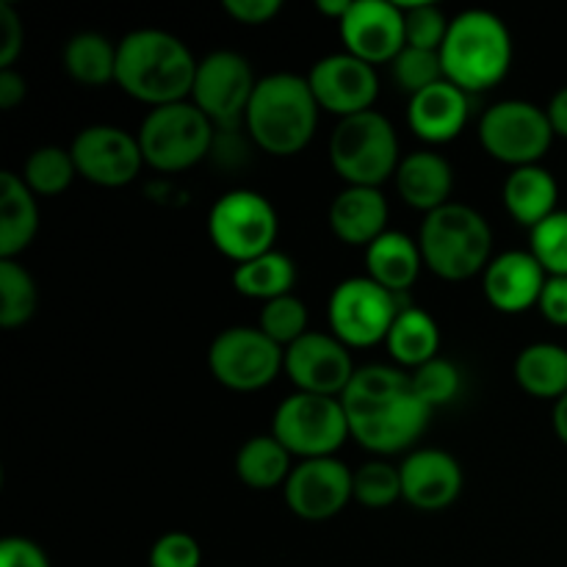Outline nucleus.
Here are the masks:
<instances>
[{
  "label": "nucleus",
  "mask_w": 567,
  "mask_h": 567,
  "mask_svg": "<svg viewBox=\"0 0 567 567\" xmlns=\"http://www.w3.org/2000/svg\"><path fill=\"white\" fill-rule=\"evenodd\" d=\"M502 199L507 214L518 225L535 230L540 221L559 210V183L543 164L520 166V169L509 172V177L504 181Z\"/></svg>",
  "instance_id": "obj_25"
},
{
  "label": "nucleus",
  "mask_w": 567,
  "mask_h": 567,
  "mask_svg": "<svg viewBox=\"0 0 567 567\" xmlns=\"http://www.w3.org/2000/svg\"><path fill=\"white\" fill-rule=\"evenodd\" d=\"M537 310L554 327H567V277H548Z\"/></svg>",
  "instance_id": "obj_44"
},
{
  "label": "nucleus",
  "mask_w": 567,
  "mask_h": 567,
  "mask_svg": "<svg viewBox=\"0 0 567 567\" xmlns=\"http://www.w3.org/2000/svg\"><path fill=\"white\" fill-rule=\"evenodd\" d=\"M293 286H297V266L280 249L258 255V258L238 264L233 269V288L241 297L258 299L264 305L293 293Z\"/></svg>",
  "instance_id": "obj_30"
},
{
  "label": "nucleus",
  "mask_w": 567,
  "mask_h": 567,
  "mask_svg": "<svg viewBox=\"0 0 567 567\" xmlns=\"http://www.w3.org/2000/svg\"><path fill=\"white\" fill-rule=\"evenodd\" d=\"M260 78L236 50H214L199 59L192 86V103L208 116L216 131H238Z\"/></svg>",
  "instance_id": "obj_13"
},
{
  "label": "nucleus",
  "mask_w": 567,
  "mask_h": 567,
  "mask_svg": "<svg viewBox=\"0 0 567 567\" xmlns=\"http://www.w3.org/2000/svg\"><path fill=\"white\" fill-rule=\"evenodd\" d=\"M354 443L377 457L413 449L432 419V410L410 388L399 365H360L341 396Z\"/></svg>",
  "instance_id": "obj_1"
},
{
  "label": "nucleus",
  "mask_w": 567,
  "mask_h": 567,
  "mask_svg": "<svg viewBox=\"0 0 567 567\" xmlns=\"http://www.w3.org/2000/svg\"><path fill=\"white\" fill-rule=\"evenodd\" d=\"M399 305L396 293L382 288L371 277H349L341 280L330 293L327 302V319L330 332L349 349H369L388 341L393 321H396Z\"/></svg>",
  "instance_id": "obj_11"
},
{
  "label": "nucleus",
  "mask_w": 567,
  "mask_h": 567,
  "mask_svg": "<svg viewBox=\"0 0 567 567\" xmlns=\"http://www.w3.org/2000/svg\"><path fill=\"white\" fill-rule=\"evenodd\" d=\"M385 347L399 369L415 371L441 358V327L424 308H402L388 332Z\"/></svg>",
  "instance_id": "obj_27"
},
{
  "label": "nucleus",
  "mask_w": 567,
  "mask_h": 567,
  "mask_svg": "<svg viewBox=\"0 0 567 567\" xmlns=\"http://www.w3.org/2000/svg\"><path fill=\"white\" fill-rule=\"evenodd\" d=\"M293 457L275 435H255L238 449L236 476L252 491H275L286 487L293 471Z\"/></svg>",
  "instance_id": "obj_29"
},
{
  "label": "nucleus",
  "mask_w": 567,
  "mask_h": 567,
  "mask_svg": "<svg viewBox=\"0 0 567 567\" xmlns=\"http://www.w3.org/2000/svg\"><path fill=\"white\" fill-rule=\"evenodd\" d=\"M216 133L219 131L214 122L192 100H183V103L150 109L138 125L136 138L144 166L172 175V172L192 169L208 158L214 153Z\"/></svg>",
  "instance_id": "obj_7"
},
{
  "label": "nucleus",
  "mask_w": 567,
  "mask_h": 567,
  "mask_svg": "<svg viewBox=\"0 0 567 567\" xmlns=\"http://www.w3.org/2000/svg\"><path fill=\"white\" fill-rule=\"evenodd\" d=\"M349 6H352V0H319V11L321 14H327V17H332V20L336 22H341L343 20V14H347L349 11Z\"/></svg>",
  "instance_id": "obj_48"
},
{
  "label": "nucleus",
  "mask_w": 567,
  "mask_h": 567,
  "mask_svg": "<svg viewBox=\"0 0 567 567\" xmlns=\"http://www.w3.org/2000/svg\"><path fill=\"white\" fill-rule=\"evenodd\" d=\"M203 548L188 532H166L150 548V567H199Z\"/></svg>",
  "instance_id": "obj_40"
},
{
  "label": "nucleus",
  "mask_w": 567,
  "mask_h": 567,
  "mask_svg": "<svg viewBox=\"0 0 567 567\" xmlns=\"http://www.w3.org/2000/svg\"><path fill=\"white\" fill-rule=\"evenodd\" d=\"M319 103L313 97L308 75L271 72L260 78L249 100L244 127L249 142L264 153L288 158L302 153L319 127Z\"/></svg>",
  "instance_id": "obj_3"
},
{
  "label": "nucleus",
  "mask_w": 567,
  "mask_h": 567,
  "mask_svg": "<svg viewBox=\"0 0 567 567\" xmlns=\"http://www.w3.org/2000/svg\"><path fill=\"white\" fill-rule=\"evenodd\" d=\"M22 42H25V28L20 14L9 0L0 3V70H14V61L20 59Z\"/></svg>",
  "instance_id": "obj_41"
},
{
  "label": "nucleus",
  "mask_w": 567,
  "mask_h": 567,
  "mask_svg": "<svg viewBox=\"0 0 567 567\" xmlns=\"http://www.w3.org/2000/svg\"><path fill=\"white\" fill-rule=\"evenodd\" d=\"M194 53L181 37L161 28H138L116 42V86L127 97L161 109L192 100Z\"/></svg>",
  "instance_id": "obj_2"
},
{
  "label": "nucleus",
  "mask_w": 567,
  "mask_h": 567,
  "mask_svg": "<svg viewBox=\"0 0 567 567\" xmlns=\"http://www.w3.org/2000/svg\"><path fill=\"white\" fill-rule=\"evenodd\" d=\"M0 567H50L48 554L28 537H6L0 543Z\"/></svg>",
  "instance_id": "obj_42"
},
{
  "label": "nucleus",
  "mask_w": 567,
  "mask_h": 567,
  "mask_svg": "<svg viewBox=\"0 0 567 567\" xmlns=\"http://www.w3.org/2000/svg\"><path fill=\"white\" fill-rule=\"evenodd\" d=\"M515 382L535 399H559L567 393V349L551 341H537L515 358Z\"/></svg>",
  "instance_id": "obj_28"
},
{
  "label": "nucleus",
  "mask_w": 567,
  "mask_h": 567,
  "mask_svg": "<svg viewBox=\"0 0 567 567\" xmlns=\"http://www.w3.org/2000/svg\"><path fill=\"white\" fill-rule=\"evenodd\" d=\"M271 435L291 452V457L321 460L336 457L352 437V430L341 399L293 391L277 404Z\"/></svg>",
  "instance_id": "obj_8"
},
{
  "label": "nucleus",
  "mask_w": 567,
  "mask_h": 567,
  "mask_svg": "<svg viewBox=\"0 0 567 567\" xmlns=\"http://www.w3.org/2000/svg\"><path fill=\"white\" fill-rule=\"evenodd\" d=\"M39 291L31 271L17 260H0V327L14 330L37 313Z\"/></svg>",
  "instance_id": "obj_33"
},
{
  "label": "nucleus",
  "mask_w": 567,
  "mask_h": 567,
  "mask_svg": "<svg viewBox=\"0 0 567 567\" xmlns=\"http://www.w3.org/2000/svg\"><path fill=\"white\" fill-rule=\"evenodd\" d=\"M20 177L37 197H59V194H64L72 186L78 169L70 150L44 144V147H37L28 155Z\"/></svg>",
  "instance_id": "obj_32"
},
{
  "label": "nucleus",
  "mask_w": 567,
  "mask_h": 567,
  "mask_svg": "<svg viewBox=\"0 0 567 567\" xmlns=\"http://www.w3.org/2000/svg\"><path fill=\"white\" fill-rule=\"evenodd\" d=\"M28 97V81L17 70H0V109L14 111Z\"/></svg>",
  "instance_id": "obj_45"
},
{
  "label": "nucleus",
  "mask_w": 567,
  "mask_h": 567,
  "mask_svg": "<svg viewBox=\"0 0 567 567\" xmlns=\"http://www.w3.org/2000/svg\"><path fill=\"white\" fill-rule=\"evenodd\" d=\"M529 252L548 277H567V210H557L529 230Z\"/></svg>",
  "instance_id": "obj_38"
},
{
  "label": "nucleus",
  "mask_w": 567,
  "mask_h": 567,
  "mask_svg": "<svg viewBox=\"0 0 567 567\" xmlns=\"http://www.w3.org/2000/svg\"><path fill=\"white\" fill-rule=\"evenodd\" d=\"M221 9L241 25H269L282 11L280 0H225Z\"/></svg>",
  "instance_id": "obj_43"
},
{
  "label": "nucleus",
  "mask_w": 567,
  "mask_h": 567,
  "mask_svg": "<svg viewBox=\"0 0 567 567\" xmlns=\"http://www.w3.org/2000/svg\"><path fill=\"white\" fill-rule=\"evenodd\" d=\"M546 280V269L537 264L529 249H509L487 264L482 275V291L493 308L515 316L537 308Z\"/></svg>",
  "instance_id": "obj_20"
},
{
  "label": "nucleus",
  "mask_w": 567,
  "mask_h": 567,
  "mask_svg": "<svg viewBox=\"0 0 567 567\" xmlns=\"http://www.w3.org/2000/svg\"><path fill=\"white\" fill-rule=\"evenodd\" d=\"M72 161L78 177L100 188L131 186L144 166L136 133L116 125H89L72 138Z\"/></svg>",
  "instance_id": "obj_14"
},
{
  "label": "nucleus",
  "mask_w": 567,
  "mask_h": 567,
  "mask_svg": "<svg viewBox=\"0 0 567 567\" xmlns=\"http://www.w3.org/2000/svg\"><path fill=\"white\" fill-rule=\"evenodd\" d=\"M402 498L421 513H441L463 493V468L443 449H415L399 465Z\"/></svg>",
  "instance_id": "obj_19"
},
{
  "label": "nucleus",
  "mask_w": 567,
  "mask_h": 567,
  "mask_svg": "<svg viewBox=\"0 0 567 567\" xmlns=\"http://www.w3.org/2000/svg\"><path fill=\"white\" fill-rule=\"evenodd\" d=\"M338 31L343 50L371 66L391 64L408 44L402 6L391 0H352Z\"/></svg>",
  "instance_id": "obj_18"
},
{
  "label": "nucleus",
  "mask_w": 567,
  "mask_h": 567,
  "mask_svg": "<svg viewBox=\"0 0 567 567\" xmlns=\"http://www.w3.org/2000/svg\"><path fill=\"white\" fill-rule=\"evenodd\" d=\"M404 17V39L410 48L421 50H441L446 39L452 17L435 3H399Z\"/></svg>",
  "instance_id": "obj_39"
},
{
  "label": "nucleus",
  "mask_w": 567,
  "mask_h": 567,
  "mask_svg": "<svg viewBox=\"0 0 567 567\" xmlns=\"http://www.w3.org/2000/svg\"><path fill=\"white\" fill-rule=\"evenodd\" d=\"M388 199L380 188L369 186H347L343 192L336 194L330 205V221L332 236L347 247H371L380 236L388 233Z\"/></svg>",
  "instance_id": "obj_22"
},
{
  "label": "nucleus",
  "mask_w": 567,
  "mask_h": 567,
  "mask_svg": "<svg viewBox=\"0 0 567 567\" xmlns=\"http://www.w3.org/2000/svg\"><path fill=\"white\" fill-rule=\"evenodd\" d=\"M419 247L432 275L449 282H463L485 275L493 260V230L476 208L449 203L424 216Z\"/></svg>",
  "instance_id": "obj_5"
},
{
  "label": "nucleus",
  "mask_w": 567,
  "mask_h": 567,
  "mask_svg": "<svg viewBox=\"0 0 567 567\" xmlns=\"http://www.w3.org/2000/svg\"><path fill=\"white\" fill-rule=\"evenodd\" d=\"M468 94L452 81L424 89L408 103V125L415 138L426 144H449L463 133L468 122Z\"/></svg>",
  "instance_id": "obj_21"
},
{
  "label": "nucleus",
  "mask_w": 567,
  "mask_h": 567,
  "mask_svg": "<svg viewBox=\"0 0 567 567\" xmlns=\"http://www.w3.org/2000/svg\"><path fill=\"white\" fill-rule=\"evenodd\" d=\"M310 316L302 299L297 293H286L280 299H271L264 305L258 316V327L277 343V347L288 349L310 332L308 327Z\"/></svg>",
  "instance_id": "obj_35"
},
{
  "label": "nucleus",
  "mask_w": 567,
  "mask_h": 567,
  "mask_svg": "<svg viewBox=\"0 0 567 567\" xmlns=\"http://www.w3.org/2000/svg\"><path fill=\"white\" fill-rule=\"evenodd\" d=\"M280 219L269 197L252 188L221 194L208 210V238L233 264H247L275 249Z\"/></svg>",
  "instance_id": "obj_9"
},
{
  "label": "nucleus",
  "mask_w": 567,
  "mask_h": 567,
  "mask_svg": "<svg viewBox=\"0 0 567 567\" xmlns=\"http://www.w3.org/2000/svg\"><path fill=\"white\" fill-rule=\"evenodd\" d=\"M393 183L402 203L426 216L452 203L454 169L435 150H415L404 155Z\"/></svg>",
  "instance_id": "obj_23"
},
{
  "label": "nucleus",
  "mask_w": 567,
  "mask_h": 567,
  "mask_svg": "<svg viewBox=\"0 0 567 567\" xmlns=\"http://www.w3.org/2000/svg\"><path fill=\"white\" fill-rule=\"evenodd\" d=\"M64 72L81 86H105L116 81V42L97 31L75 33L61 53Z\"/></svg>",
  "instance_id": "obj_31"
},
{
  "label": "nucleus",
  "mask_w": 567,
  "mask_h": 567,
  "mask_svg": "<svg viewBox=\"0 0 567 567\" xmlns=\"http://www.w3.org/2000/svg\"><path fill=\"white\" fill-rule=\"evenodd\" d=\"M39 233L37 194L17 172H0V260H17Z\"/></svg>",
  "instance_id": "obj_24"
},
{
  "label": "nucleus",
  "mask_w": 567,
  "mask_h": 567,
  "mask_svg": "<svg viewBox=\"0 0 567 567\" xmlns=\"http://www.w3.org/2000/svg\"><path fill=\"white\" fill-rule=\"evenodd\" d=\"M308 83L321 111H330L338 120L374 111L380 97L377 66L354 59L352 53H330L316 61L308 72Z\"/></svg>",
  "instance_id": "obj_16"
},
{
  "label": "nucleus",
  "mask_w": 567,
  "mask_h": 567,
  "mask_svg": "<svg viewBox=\"0 0 567 567\" xmlns=\"http://www.w3.org/2000/svg\"><path fill=\"white\" fill-rule=\"evenodd\" d=\"M208 369L230 391H264L286 371V349L277 347L260 327H227L210 343Z\"/></svg>",
  "instance_id": "obj_12"
},
{
  "label": "nucleus",
  "mask_w": 567,
  "mask_h": 567,
  "mask_svg": "<svg viewBox=\"0 0 567 567\" xmlns=\"http://www.w3.org/2000/svg\"><path fill=\"white\" fill-rule=\"evenodd\" d=\"M402 498V471L388 460H369L354 471V502L369 509H388Z\"/></svg>",
  "instance_id": "obj_34"
},
{
  "label": "nucleus",
  "mask_w": 567,
  "mask_h": 567,
  "mask_svg": "<svg viewBox=\"0 0 567 567\" xmlns=\"http://www.w3.org/2000/svg\"><path fill=\"white\" fill-rule=\"evenodd\" d=\"M391 78L408 97H415L424 89L435 86V83L446 81L443 75L441 50H421L404 44L402 53L391 61Z\"/></svg>",
  "instance_id": "obj_36"
},
{
  "label": "nucleus",
  "mask_w": 567,
  "mask_h": 567,
  "mask_svg": "<svg viewBox=\"0 0 567 567\" xmlns=\"http://www.w3.org/2000/svg\"><path fill=\"white\" fill-rule=\"evenodd\" d=\"M551 421H554V432H557L559 443H565L567 446V393L559 399V402H554Z\"/></svg>",
  "instance_id": "obj_47"
},
{
  "label": "nucleus",
  "mask_w": 567,
  "mask_h": 567,
  "mask_svg": "<svg viewBox=\"0 0 567 567\" xmlns=\"http://www.w3.org/2000/svg\"><path fill=\"white\" fill-rule=\"evenodd\" d=\"M443 75L465 94H480L507 78L513 66V33L507 22L485 9L452 17L441 48Z\"/></svg>",
  "instance_id": "obj_4"
},
{
  "label": "nucleus",
  "mask_w": 567,
  "mask_h": 567,
  "mask_svg": "<svg viewBox=\"0 0 567 567\" xmlns=\"http://www.w3.org/2000/svg\"><path fill=\"white\" fill-rule=\"evenodd\" d=\"M554 127L546 109L529 100L493 103L480 120V144L491 158L513 169L535 166L546 158L554 142Z\"/></svg>",
  "instance_id": "obj_10"
},
{
  "label": "nucleus",
  "mask_w": 567,
  "mask_h": 567,
  "mask_svg": "<svg viewBox=\"0 0 567 567\" xmlns=\"http://www.w3.org/2000/svg\"><path fill=\"white\" fill-rule=\"evenodd\" d=\"M354 371L352 352L332 332L310 330L286 349V374L302 393L341 399Z\"/></svg>",
  "instance_id": "obj_17"
},
{
  "label": "nucleus",
  "mask_w": 567,
  "mask_h": 567,
  "mask_svg": "<svg viewBox=\"0 0 567 567\" xmlns=\"http://www.w3.org/2000/svg\"><path fill=\"white\" fill-rule=\"evenodd\" d=\"M546 114H548V122H551V127H554V136L567 138V86L559 89V92L548 100Z\"/></svg>",
  "instance_id": "obj_46"
},
{
  "label": "nucleus",
  "mask_w": 567,
  "mask_h": 567,
  "mask_svg": "<svg viewBox=\"0 0 567 567\" xmlns=\"http://www.w3.org/2000/svg\"><path fill=\"white\" fill-rule=\"evenodd\" d=\"M421 269H424L421 247L408 233L388 230L371 247H365V277L396 297L415 286Z\"/></svg>",
  "instance_id": "obj_26"
},
{
  "label": "nucleus",
  "mask_w": 567,
  "mask_h": 567,
  "mask_svg": "<svg viewBox=\"0 0 567 567\" xmlns=\"http://www.w3.org/2000/svg\"><path fill=\"white\" fill-rule=\"evenodd\" d=\"M330 164L347 186L380 188L396 177L399 136L393 122L380 111L338 120L330 136Z\"/></svg>",
  "instance_id": "obj_6"
},
{
  "label": "nucleus",
  "mask_w": 567,
  "mask_h": 567,
  "mask_svg": "<svg viewBox=\"0 0 567 567\" xmlns=\"http://www.w3.org/2000/svg\"><path fill=\"white\" fill-rule=\"evenodd\" d=\"M410 388L435 413L437 408H446V404H452L460 396L463 374H460V369L452 360H446L441 354V358L430 360L421 369L410 371Z\"/></svg>",
  "instance_id": "obj_37"
},
{
  "label": "nucleus",
  "mask_w": 567,
  "mask_h": 567,
  "mask_svg": "<svg viewBox=\"0 0 567 567\" xmlns=\"http://www.w3.org/2000/svg\"><path fill=\"white\" fill-rule=\"evenodd\" d=\"M282 496L297 518L321 524L341 515L354 498V471L338 457L299 460Z\"/></svg>",
  "instance_id": "obj_15"
}]
</instances>
